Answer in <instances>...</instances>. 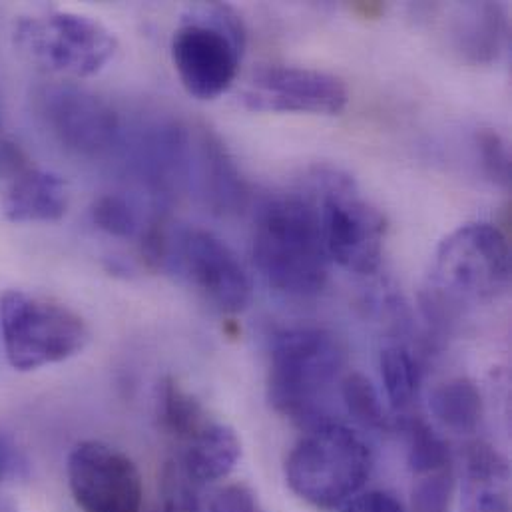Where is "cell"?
Here are the masks:
<instances>
[{"instance_id": "cell-1", "label": "cell", "mask_w": 512, "mask_h": 512, "mask_svg": "<svg viewBox=\"0 0 512 512\" xmlns=\"http://www.w3.org/2000/svg\"><path fill=\"white\" fill-rule=\"evenodd\" d=\"M254 259L263 279L297 297L317 295L329 277L319 208L297 196L265 202L257 214Z\"/></svg>"}, {"instance_id": "cell-2", "label": "cell", "mask_w": 512, "mask_h": 512, "mask_svg": "<svg viewBox=\"0 0 512 512\" xmlns=\"http://www.w3.org/2000/svg\"><path fill=\"white\" fill-rule=\"evenodd\" d=\"M371 471L369 445L355 431L331 419L307 427L285 461L289 489L321 511L345 507L365 487Z\"/></svg>"}, {"instance_id": "cell-3", "label": "cell", "mask_w": 512, "mask_h": 512, "mask_svg": "<svg viewBox=\"0 0 512 512\" xmlns=\"http://www.w3.org/2000/svg\"><path fill=\"white\" fill-rule=\"evenodd\" d=\"M345 351L337 337L319 327H287L275 333L269 355V403L305 429L329 419L321 399L339 377Z\"/></svg>"}, {"instance_id": "cell-4", "label": "cell", "mask_w": 512, "mask_h": 512, "mask_svg": "<svg viewBox=\"0 0 512 512\" xmlns=\"http://www.w3.org/2000/svg\"><path fill=\"white\" fill-rule=\"evenodd\" d=\"M244 48L240 14L226 4H200L172 38V62L192 96L214 100L234 84Z\"/></svg>"}, {"instance_id": "cell-5", "label": "cell", "mask_w": 512, "mask_h": 512, "mask_svg": "<svg viewBox=\"0 0 512 512\" xmlns=\"http://www.w3.org/2000/svg\"><path fill=\"white\" fill-rule=\"evenodd\" d=\"M0 327L8 363L34 371L78 355L88 343V327L72 309L24 291L0 297Z\"/></svg>"}, {"instance_id": "cell-6", "label": "cell", "mask_w": 512, "mask_h": 512, "mask_svg": "<svg viewBox=\"0 0 512 512\" xmlns=\"http://www.w3.org/2000/svg\"><path fill=\"white\" fill-rule=\"evenodd\" d=\"M16 46L36 64L70 76H92L116 54V36L98 20L68 10L22 18Z\"/></svg>"}, {"instance_id": "cell-7", "label": "cell", "mask_w": 512, "mask_h": 512, "mask_svg": "<svg viewBox=\"0 0 512 512\" xmlns=\"http://www.w3.org/2000/svg\"><path fill=\"white\" fill-rule=\"evenodd\" d=\"M435 281L455 299H493L511 283V248L493 224L475 222L451 232L435 256Z\"/></svg>"}, {"instance_id": "cell-8", "label": "cell", "mask_w": 512, "mask_h": 512, "mask_svg": "<svg viewBox=\"0 0 512 512\" xmlns=\"http://www.w3.org/2000/svg\"><path fill=\"white\" fill-rule=\"evenodd\" d=\"M321 232L327 256L341 267L369 275L383 257L385 220L365 202L353 182L339 174L321 176Z\"/></svg>"}, {"instance_id": "cell-9", "label": "cell", "mask_w": 512, "mask_h": 512, "mask_svg": "<svg viewBox=\"0 0 512 512\" xmlns=\"http://www.w3.org/2000/svg\"><path fill=\"white\" fill-rule=\"evenodd\" d=\"M162 265L190 279L224 313H242L250 305L252 281L246 267L212 232L186 228L168 234Z\"/></svg>"}, {"instance_id": "cell-10", "label": "cell", "mask_w": 512, "mask_h": 512, "mask_svg": "<svg viewBox=\"0 0 512 512\" xmlns=\"http://www.w3.org/2000/svg\"><path fill=\"white\" fill-rule=\"evenodd\" d=\"M66 475L82 512H142L140 471L128 455L110 445L78 443L68 455Z\"/></svg>"}, {"instance_id": "cell-11", "label": "cell", "mask_w": 512, "mask_h": 512, "mask_svg": "<svg viewBox=\"0 0 512 512\" xmlns=\"http://www.w3.org/2000/svg\"><path fill=\"white\" fill-rule=\"evenodd\" d=\"M38 108L54 138L78 156L100 158L120 140L114 108L84 88L48 86L38 96Z\"/></svg>"}, {"instance_id": "cell-12", "label": "cell", "mask_w": 512, "mask_h": 512, "mask_svg": "<svg viewBox=\"0 0 512 512\" xmlns=\"http://www.w3.org/2000/svg\"><path fill=\"white\" fill-rule=\"evenodd\" d=\"M244 104L256 112H309L335 116L347 106L341 78L301 66L263 64L254 70Z\"/></svg>"}, {"instance_id": "cell-13", "label": "cell", "mask_w": 512, "mask_h": 512, "mask_svg": "<svg viewBox=\"0 0 512 512\" xmlns=\"http://www.w3.org/2000/svg\"><path fill=\"white\" fill-rule=\"evenodd\" d=\"M190 180L196 182L200 198L210 212L226 216L242 210L248 200L246 184L222 142L204 130L194 142Z\"/></svg>"}, {"instance_id": "cell-14", "label": "cell", "mask_w": 512, "mask_h": 512, "mask_svg": "<svg viewBox=\"0 0 512 512\" xmlns=\"http://www.w3.org/2000/svg\"><path fill=\"white\" fill-rule=\"evenodd\" d=\"M190 160L192 140L178 124L152 126L136 142V172L158 192H172L190 180Z\"/></svg>"}, {"instance_id": "cell-15", "label": "cell", "mask_w": 512, "mask_h": 512, "mask_svg": "<svg viewBox=\"0 0 512 512\" xmlns=\"http://www.w3.org/2000/svg\"><path fill=\"white\" fill-rule=\"evenodd\" d=\"M66 182L46 170L28 168L6 186L2 212L14 224H48L66 214Z\"/></svg>"}, {"instance_id": "cell-16", "label": "cell", "mask_w": 512, "mask_h": 512, "mask_svg": "<svg viewBox=\"0 0 512 512\" xmlns=\"http://www.w3.org/2000/svg\"><path fill=\"white\" fill-rule=\"evenodd\" d=\"M242 457V441L224 423L208 421L188 441L176 465L198 487L226 479Z\"/></svg>"}, {"instance_id": "cell-17", "label": "cell", "mask_w": 512, "mask_h": 512, "mask_svg": "<svg viewBox=\"0 0 512 512\" xmlns=\"http://www.w3.org/2000/svg\"><path fill=\"white\" fill-rule=\"evenodd\" d=\"M509 465L487 443H473L465 453L463 512H511Z\"/></svg>"}, {"instance_id": "cell-18", "label": "cell", "mask_w": 512, "mask_h": 512, "mask_svg": "<svg viewBox=\"0 0 512 512\" xmlns=\"http://www.w3.org/2000/svg\"><path fill=\"white\" fill-rule=\"evenodd\" d=\"M453 36L459 52L469 62H495L509 38L505 8L495 2H473L463 6Z\"/></svg>"}, {"instance_id": "cell-19", "label": "cell", "mask_w": 512, "mask_h": 512, "mask_svg": "<svg viewBox=\"0 0 512 512\" xmlns=\"http://www.w3.org/2000/svg\"><path fill=\"white\" fill-rule=\"evenodd\" d=\"M431 411L445 429L473 433L483 419V395L471 379L457 377L431 393Z\"/></svg>"}, {"instance_id": "cell-20", "label": "cell", "mask_w": 512, "mask_h": 512, "mask_svg": "<svg viewBox=\"0 0 512 512\" xmlns=\"http://www.w3.org/2000/svg\"><path fill=\"white\" fill-rule=\"evenodd\" d=\"M158 417L162 429L180 443L188 441L200 427L208 423L200 401L182 389L174 379H164L158 387Z\"/></svg>"}, {"instance_id": "cell-21", "label": "cell", "mask_w": 512, "mask_h": 512, "mask_svg": "<svg viewBox=\"0 0 512 512\" xmlns=\"http://www.w3.org/2000/svg\"><path fill=\"white\" fill-rule=\"evenodd\" d=\"M407 441V461L415 477H427L451 471V453L447 443L419 417L403 419L401 423Z\"/></svg>"}, {"instance_id": "cell-22", "label": "cell", "mask_w": 512, "mask_h": 512, "mask_svg": "<svg viewBox=\"0 0 512 512\" xmlns=\"http://www.w3.org/2000/svg\"><path fill=\"white\" fill-rule=\"evenodd\" d=\"M379 365L383 387L391 407L397 411L409 409L415 403L421 385V371L417 359L411 355L409 349L393 345L383 349Z\"/></svg>"}, {"instance_id": "cell-23", "label": "cell", "mask_w": 512, "mask_h": 512, "mask_svg": "<svg viewBox=\"0 0 512 512\" xmlns=\"http://www.w3.org/2000/svg\"><path fill=\"white\" fill-rule=\"evenodd\" d=\"M341 397L349 415L367 429H387V413L375 385L361 373H351L343 379Z\"/></svg>"}, {"instance_id": "cell-24", "label": "cell", "mask_w": 512, "mask_h": 512, "mask_svg": "<svg viewBox=\"0 0 512 512\" xmlns=\"http://www.w3.org/2000/svg\"><path fill=\"white\" fill-rule=\"evenodd\" d=\"M92 222L98 230L106 232L114 238H134L140 230V218L136 208L130 204L128 198L118 194L100 196L92 204Z\"/></svg>"}, {"instance_id": "cell-25", "label": "cell", "mask_w": 512, "mask_h": 512, "mask_svg": "<svg viewBox=\"0 0 512 512\" xmlns=\"http://www.w3.org/2000/svg\"><path fill=\"white\" fill-rule=\"evenodd\" d=\"M196 483H192L176 463H168L162 475L164 512H216L214 505L204 501Z\"/></svg>"}, {"instance_id": "cell-26", "label": "cell", "mask_w": 512, "mask_h": 512, "mask_svg": "<svg viewBox=\"0 0 512 512\" xmlns=\"http://www.w3.org/2000/svg\"><path fill=\"white\" fill-rule=\"evenodd\" d=\"M477 148L483 172L497 186L509 188L511 184V152L507 142L493 130H481L477 134Z\"/></svg>"}, {"instance_id": "cell-27", "label": "cell", "mask_w": 512, "mask_h": 512, "mask_svg": "<svg viewBox=\"0 0 512 512\" xmlns=\"http://www.w3.org/2000/svg\"><path fill=\"white\" fill-rule=\"evenodd\" d=\"M453 495V473H437L427 477H417L411 512H451Z\"/></svg>"}, {"instance_id": "cell-28", "label": "cell", "mask_w": 512, "mask_h": 512, "mask_svg": "<svg viewBox=\"0 0 512 512\" xmlns=\"http://www.w3.org/2000/svg\"><path fill=\"white\" fill-rule=\"evenodd\" d=\"M216 512H267L256 493L246 485H230L212 501Z\"/></svg>"}, {"instance_id": "cell-29", "label": "cell", "mask_w": 512, "mask_h": 512, "mask_svg": "<svg viewBox=\"0 0 512 512\" xmlns=\"http://www.w3.org/2000/svg\"><path fill=\"white\" fill-rule=\"evenodd\" d=\"M28 168V158L20 146L0 134V184L8 186Z\"/></svg>"}, {"instance_id": "cell-30", "label": "cell", "mask_w": 512, "mask_h": 512, "mask_svg": "<svg viewBox=\"0 0 512 512\" xmlns=\"http://www.w3.org/2000/svg\"><path fill=\"white\" fill-rule=\"evenodd\" d=\"M343 512H405V509L393 495L383 491H369L351 499Z\"/></svg>"}, {"instance_id": "cell-31", "label": "cell", "mask_w": 512, "mask_h": 512, "mask_svg": "<svg viewBox=\"0 0 512 512\" xmlns=\"http://www.w3.org/2000/svg\"><path fill=\"white\" fill-rule=\"evenodd\" d=\"M6 469H8V451H6V447H4V443L0 439V481H2L4 473H6Z\"/></svg>"}, {"instance_id": "cell-32", "label": "cell", "mask_w": 512, "mask_h": 512, "mask_svg": "<svg viewBox=\"0 0 512 512\" xmlns=\"http://www.w3.org/2000/svg\"><path fill=\"white\" fill-rule=\"evenodd\" d=\"M0 512H14V509L8 505H0Z\"/></svg>"}, {"instance_id": "cell-33", "label": "cell", "mask_w": 512, "mask_h": 512, "mask_svg": "<svg viewBox=\"0 0 512 512\" xmlns=\"http://www.w3.org/2000/svg\"><path fill=\"white\" fill-rule=\"evenodd\" d=\"M160 512H164V511H160Z\"/></svg>"}]
</instances>
